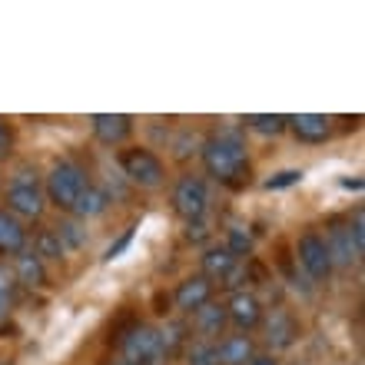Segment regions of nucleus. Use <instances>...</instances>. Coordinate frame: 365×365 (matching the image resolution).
Returning a JSON list of instances; mask_svg holds the SVG:
<instances>
[{"label": "nucleus", "mask_w": 365, "mask_h": 365, "mask_svg": "<svg viewBox=\"0 0 365 365\" xmlns=\"http://www.w3.org/2000/svg\"><path fill=\"white\" fill-rule=\"evenodd\" d=\"M202 166L212 180L226 182V186H240L242 180H250V156H246L242 136L232 130L212 133L202 143Z\"/></svg>", "instance_id": "nucleus-1"}, {"label": "nucleus", "mask_w": 365, "mask_h": 365, "mask_svg": "<svg viewBox=\"0 0 365 365\" xmlns=\"http://www.w3.org/2000/svg\"><path fill=\"white\" fill-rule=\"evenodd\" d=\"M90 186L87 170L73 160H63L50 170L47 182H43V196H47L57 210H73V202L80 200V192Z\"/></svg>", "instance_id": "nucleus-2"}, {"label": "nucleus", "mask_w": 365, "mask_h": 365, "mask_svg": "<svg viewBox=\"0 0 365 365\" xmlns=\"http://www.w3.org/2000/svg\"><path fill=\"white\" fill-rule=\"evenodd\" d=\"M120 170H123L126 180L136 182L140 190H156V186H163V180H166L163 160H160L153 150H146V146L123 150V153H120Z\"/></svg>", "instance_id": "nucleus-3"}, {"label": "nucleus", "mask_w": 365, "mask_h": 365, "mask_svg": "<svg viewBox=\"0 0 365 365\" xmlns=\"http://www.w3.org/2000/svg\"><path fill=\"white\" fill-rule=\"evenodd\" d=\"M47 206V196H43V186L30 170H20L7 186V212L14 216H24V220H37Z\"/></svg>", "instance_id": "nucleus-4"}, {"label": "nucleus", "mask_w": 365, "mask_h": 365, "mask_svg": "<svg viewBox=\"0 0 365 365\" xmlns=\"http://www.w3.org/2000/svg\"><path fill=\"white\" fill-rule=\"evenodd\" d=\"M120 359H126L130 365H163V349H160V336L153 326H133L126 329L120 339Z\"/></svg>", "instance_id": "nucleus-5"}, {"label": "nucleus", "mask_w": 365, "mask_h": 365, "mask_svg": "<svg viewBox=\"0 0 365 365\" xmlns=\"http://www.w3.org/2000/svg\"><path fill=\"white\" fill-rule=\"evenodd\" d=\"M173 210L176 216H182L186 222L192 220H202L206 216V210H210V186H206V180L202 176H180L173 186Z\"/></svg>", "instance_id": "nucleus-6"}, {"label": "nucleus", "mask_w": 365, "mask_h": 365, "mask_svg": "<svg viewBox=\"0 0 365 365\" xmlns=\"http://www.w3.org/2000/svg\"><path fill=\"white\" fill-rule=\"evenodd\" d=\"M296 256H299V266L309 272V279L322 282V279L332 276V259H329V250L319 232H306V236L299 240Z\"/></svg>", "instance_id": "nucleus-7"}, {"label": "nucleus", "mask_w": 365, "mask_h": 365, "mask_svg": "<svg viewBox=\"0 0 365 365\" xmlns=\"http://www.w3.org/2000/svg\"><path fill=\"white\" fill-rule=\"evenodd\" d=\"M262 336H266V346L269 349H289L299 339V322L292 312L286 309H272V312H262Z\"/></svg>", "instance_id": "nucleus-8"}, {"label": "nucleus", "mask_w": 365, "mask_h": 365, "mask_svg": "<svg viewBox=\"0 0 365 365\" xmlns=\"http://www.w3.org/2000/svg\"><path fill=\"white\" fill-rule=\"evenodd\" d=\"M322 242H326V250H329L332 269H336V266H352V262H359V256H362V250L356 246L352 232H349V222H329Z\"/></svg>", "instance_id": "nucleus-9"}, {"label": "nucleus", "mask_w": 365, "mask_h": 365, "mask_svg": "<svg viewBox=\"0 0 365 365\" xmlns=\"http://www.w3.org/2000/svg\"><path fill=\"white\" fill-rule=\"evenodd\" d=\"M226 319L240 332H250V329H256L262 322V302L252 292H246V289H236L230 296V302H226Z\"/></svg>", "instance_id": "nucleus-10"}, {"label": "nucleus", "mask_w": 365, "mask_h": 365, "mask_svg": "<svg viewBox=\"0 0 365 365\" xmlns=\"http://www.w3.org/2000/svg\"><path fill=\"white\" fill-rule=\"evenodd\" d=\"M90 126H93V136L103 146H116L133 133V116H126V113H93L90 116Z\"/></svg>", "instance_id": "nucleus-11"}, {"label": "nucleus", "mask_w": 365, "mask_h": 365, "mask_svg": "<svg viewBox=\"0 0 365 365\" xmlns=\"http://www.w3.org/2000/svg\"><path fill=\"white\" fill-rule=\"evenodd\" d=\"M173 302L176 309H182V312H196V309H202L206 302H212V282L206 276H190L182 279L180 286H176L173 292Z\"/></svg>", "instance_id": "nucleus-12"}, {"label": "nucleus", "mask_w": 365, "mask_h": 365, "mask_svg": "<svg viewBox=\"0 0 365 365\" xmlns=\"http://www.w3.org/2000/svg\"><path fill=\"white\" fill-rule=\"evenodd\" d=\"M296 133L299 143H326L329 136H332V120L322 113H296L289 116V126Z\"/></svg>", "instance_id": "nucleus-13"}, {"label": "nucleus", "mask_w": 365, "mask_h": 365, "mask_svg": "<svg viewBox=\"0 0 365 365\" xmlns=\"http://www.w3.org/2000/svg\"><path fill=\"white\" fill-rule=\"evenodd\" d=\"M236 269H240V259L232 256L226 246H210V250L202 252V272L200 276H206L212 282H226V279L236 276Z\"/></svg>", "instance_id": "nucleus-14"}, {"label": "nucleus", "mask_w": 365, "mask_h": 365, "mask_svg": "<svg viewBox=\"0 0 365 365\" xmlns=\"http://www.w3.org/2000/svg\"><path fill=\"white\" fill-rule=\"evenodd\" d=\"M252 356H256V342H252L246 332L226 336L222 342H216V359H220V365H246Z\"/></svg>", "instance_id": "nucleus-15"}, {"label": "nucleus", "mask_w": 365, "mask_h": 365, "mask_svg": "<svg viewBox=\"0 0 365 365\" xmlns=\"http://www.w3.org/2000/svg\"><path fill=\"white\" fill-rule=\"evenodd\" d=\"M27 250V230L14 212L0 210V256H17Z\"/></svg>", "instance_id": "nucleus-16"}, {"label": "nucleus", "mask_w": 365, "mask_h": 365, "mask_svg": "<svg viewBox=\"0 0 365 365\" xmlns=\"http://www.w3.org/2000/svg\"><path fill=\"white\" fill-rule=\"evenodd\" d=\"M226 322H230L226 319V306H220V302H206L202 309L192 312V326H196L200 339H210V342H216V336H222Z\"/></svg>", "instance_id": "nucleus-17"}, {"label": "nucleus", "mask_w": 365, "mask_h": 365, "mask_svg": "<svg viewBox=\"0 0 365 365\" xmlns=\"http://www.w3.org/2000/svg\"><path fill=\"white\" fill-rule=\"evenodd\" d=\"M14 276H17V286H43L47 282V266L34 250H24L14 256Z\"/></svg>", "instance_id": "nucleus-18"}, {"label": "nucleus", "mask_w": 365, "mask_h": 365, "mask_svg": "<svg viewBox=\"0 0 365 365\" xmlns=\"http://www.w3.org/2000/svg\"><path fill=\"white\" fill-rule=\"evenodd\" d=\"M106 206H110V196H106V190H100V186H93L90 182L87 190L80 192V200L73 202V216L77 220H93V216H100V212H106Z\"/></svg>", "instance_id": "nucleus-19"}, {"label": "nucleus", "mask_w": 365, "mask_h": 365, "mask_svg": "<svg viewBox=\"0 0 365 365\" xmlns=\"http://www.w3.org/2000/svg\"><path fill=\"white\" fill-rule=\"evenodd\" d=\"M156 336H160V349H163V359L180 356L182 349L190 346V336H186V326H182V322H166L163 329H156Z\"/></svg>", "instance_id": "nucleus-20"}, {"label": "nucleus", "mask_w": 365, "mask_h": 365, "mask_svg": "<svg viewBox=\"0 0 365 365\" xmlns=\"http://www.w3.org/2000/svg\"><path fill=\"white\" fill-rule=\"evenodd\" d=\"M242 123L250 126L252 133H262V136H279V133H286V126H289V116L282 113H250Z\"/></svg>", "instance_id": "nucleus-21"}, {"label": "nucleus", "mask_w": 365, "mask_h": 365, "mask_svg": "<svg viewBox=\"0 0 365 365\" xmlns=\"http://www.w3.org/2000/svg\"><path fill=\"white\" fill-rule=\"evenodd\" d=\"M34 252L47 262V259H60L67 250H63V242L57 240V230H40L37 236H34Z\"/></svg>", "instance_id": "nucleus-22"}, {"label": "nucleus", "mask_w": 365, "mask_h": 365, "mask_svg": "<svg viewBox=\"0 0 365 365\" xmlns=\"http://www.w3.org/2000/svg\"><path fill=\"white\" fill-rule=\"evenodd\" d=\"M14 302H17V276H14V269H7V266L0 262V322L7 319Z\"/></svg>", "instance_id": "nucleus-23"}, {"label": "nucleus", "mask_w": 365, "mask_h": 365, "mask_svg": "<svg viewBox=\"0 0 365 365\" xmlns=\"http://www.w3.org/2000/svg\"><path fill=\"white\" fill-rule=\"evenodd\" d=\"M186 356H190V365H220V359H216V342H210V339L190 342V346H186Z\"/></svg>", "instance_id": "nucleus-24"}, {"label": "nucleus", "mask_w": 365, "mask_h": 365, "mask_svg": "<svg viewBox=\"0 0 365 365\" xmlns=\"http://www.w3.org/2000/svg\"><path fill=\"white\" fill-rule=\"evenodd\" d=\"M222 246H226V250L240 259V256H246V252L252 250V236L246 230H240V226H236V230H230V240L222 242Z\"/></svg>", "instance_id": "nucleus-25"}, {"label": "nucleus", "mask_w": 365, "mask_h": 365, "mask_svg": "<svg viewBox=\"0 0 365 365\" xmlns=\"http://www.w3.org/2000/svg\"><path fill=\"white\" fill-rule=\"evenodd\" d=\"M57 240L63 242V250H77V246H83V230H77L73 222H63V226H57Z\"/></svg>", "instance_id": "nucleus-26"}, {"label": "nucleus", "mask_w": 365, "mask_h": 365, "mask_svg": "<svg viewBox=\"0 0 365 365\" xmlns=\"http://www.w3.org/2000/svg\"><path fill=\"white\" fill-rule=\"evenodd\" d=\"M302 180V173L299 170H282V173H276L272 180H266V190H286V186H292V182Z\"/></svg>", "instance_id": "nucleus-27"}, {"label": "nucleus", "mask_w": 365, "mask_h": 365, "mask_svg": "<svg viewBox=\"0 0 365 365\" xmlns=\"http://www.w3.org/2000/svg\"><path fill=\"white\" fill-rule=\"evenodd\" d=\"M206 236H210V226H206L202 220L186 222V240H190V242H202Z\"/></svg>", "instance_id": "nucleus-28"}, {"label": "nucleus", "mask_w": 365, "mask_h": 365, "mask_svg": "<svg viewBox=\"0 0 365 365\" xmlns=\"http://www.w3.org/2000/svg\"><path fill=\"white\" fill-rule=\"evenodd\" d=\"M130 240H133V230H126V236H123V240H120V242H116V246H110V250H106V256H103V259H106V262H110V259H116V256H120V252H123L126 246H130Z\"/></svg>", "instance_id": "nucleus-29"}, {"label": "nucleus", "mask_w": 365, "mask_h": 365, "mask_svg": "<svg viewBox=\"0 0 365 365\" xmlns=\"http://www.w3.org/2000/svg\"><path fill=\"white\" fill-rule=\"evenodd\" d=\"M7 150H10V126L0 120V156L7 153Z\"/></svg>", "instance_id": "nucleus-30"}, {"label": "nucleus", "mask_w": 365, "mask_h": 365, "mask_svg": "<svg viewBox=\"0 0 365 365\" xmlns=\"http://www.w3.org/2000/svg\"><path fill=\"white\" fill-rule=\"evenodd\" d=\"M246 365H279V362H276V359H272V356H252Z\"/></svg>", "instance_id": "nucleus-31"}, {"label": "nucleus", "mask_w": 365, "mask_h": 365, "mask_svg": "<svg viewBox=\"0 0 365 365\" xmlns=\"http://www.w3.org/2000/svg\"><path fill=\"white\" fill-rule=\"evenodd\" d=\"M106 365H130V362H126V359H120V356H116V359H110V362H106Z\"/></svg>", "instance_id": "nucleus-32"}]
</instances>
